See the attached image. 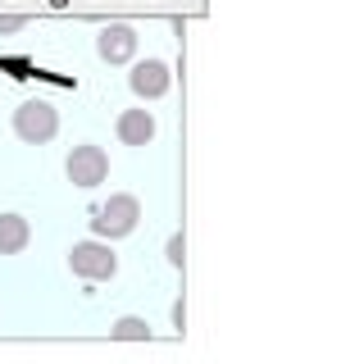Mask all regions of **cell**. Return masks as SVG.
Here are the masks:
<instances>
[{"label":"cell","instance_id":"11","mask_svg":"<svg viewBox=\"0 0 364 364\" xmlns=\"http://www.w3.org/2000/svg\"><path fill=\"white\" fill-rule=\"evenodd\" d=\"M23 23H28V18H18V14H5V18H0V32H18Z\"/></svg>","mask_w":364,"mask_h":364},{"label":"cell","instance_id":"1","mask_svg":"<svg viewBox=\"0 0 364 364\" xmlns=\"http://www.w3.org/2000/svg\"><path fill=\"white\" fill-rule=\"evenodd\" d=\"M136 223H141V205H136V196H128V191H119V196H109L105 205L91 210V228H96V237H105V242H119V237L136 232Z\"/></svg>","mask_w":364,"mask_h":364},{"label":"cell","instance_id":"6","mask_svg":"<svg viewBox=\"0 0 364 364\" xmlns=\"http://www.w3.org/2000/svg\"><path fill=\"white\" fill-rule=\"evenodd\" d=\"M96 55L105 64H132L136 55V32L128 28V23H105L96 37Z\"/></svg>","mask_w":364,"mask_h":364},{"label":"cell","instance_id":"8","mask_svg":"<svg viewBox=\"0 0 364 364\" xmlns=\"http://www.w3.org/2000/svg\"><path fill=\"white\" fill-rule=\"evenodd\" d=\"M32 228L23 214H0V255H18L23 246H28Z\"/></svg>","mask_w":364,"mask_h":364},{"label":"cell","instance_id":"5","mask_svg":"<svg viewBox=\"0 0 364 364\" xmlns=\"http://www.w3.org/2000/svg\"><path fill=\"white\" fill-rule=\"evenodd\" d=\"M128 87H132L141 100H159L168 87H173V73H168L164 60H136L132 73H128Z\"/></svg>","mask_w":364,"mask_h":364},{"label":"cell","instance_id":"7","mask_svg":"<svg viewBox=\"0 0 364 364\" xmlns=\"http://www.w3.org/2000/svg\"><path fill=\"white\" fill-rule=\"evenodd\" d=\"M114 132H119L123 146H151V136H155V114H151V109H123L119 123H114Z\"/></svg>","mask_w":364,"mask_h":364},{"label":"cell","instance_id":"2","mask_svg":"<svg viewBox=\"0 0 364 364\" xmlns=\"http://www.w3.org/2000/svg\"><path fill=\"white\" fill-rule=\"evenodd\" d=\"M60 132V109L50 100H23L14 109V136L28 146H46L50 136Z\"/></svg>","mask_w":364,"mask_h":364},{"label":"cell","instance_id":"3","mask_svg":"<svg viewBox=\"0 0 364 364\" xmlns=\"http://www.w3.org/2000/svg\"><path fill=\"white\" fill-rule=\"evenodd\" d=\"M68 269H73L82 282H105V278L119 273V255L109 250L105 237H100V242H73V250H68Z\"/></svg>","mask_w":364,"mask_h":364},{"label":"cell","instance_id":"4","mask_svg":"<svg viewBox=\"0 0 364 364\" xmlns=\"http://www.w3.org/2000/svg\"><path fill=\"white\" fill-rule=\"evenodd\" d=\"M64 173H68V182H73V187H100V182L109 178V155L100 151V146L82 141V146H73V151H68Z\"/></svg>","mask_w":364,"mask_h":364},{"label":"cell","instance_id":"10","mask_svg":"<svg viewBox=\"0 0 364 364\" xmlns=\"http://www.w3.org/2000/svg\"><path fill=\"white\" fill-rule=\"evenodd\" d=\"M168 264H182V237H168Z\"/></svg>","mask_w":364,"mask_h":364},{"label":"cell","instance_id":"9","mask_svg":"<svg viewBox=\"0 0 364 364\" xmlns=\"http://www.w3.org/2000/svg\"><path fill=\"white\" fill-rule=\"evenodd\" d=\"M109 337H119V341H146V337H151V323L136 318V314H128V318H119V323L109 328Z\"/></svg>","mask_w":364,"mask_h":364}]
</instances>
